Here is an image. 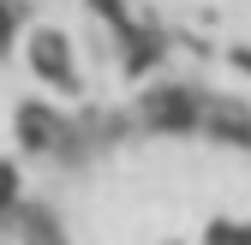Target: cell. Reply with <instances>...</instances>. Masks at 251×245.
Masks as SVG:
<instances>
[{
  "label": "cell",
  "instance_id": "obj_6",
  "mask_svg": "<svg viewBox=\"0 0 251 245\" xmlns=\"http://www.w3.org/2000/svg\"><path fill=\"white\" fill-rule=\"evenodd\" d=\"M12 48V6H0V54Z\"/></svg>",
  "mask_w": 251,
  "mask_h": 245
},
{
  "label": "cell",
  "instance_id": "obj_1",
  "mask_svg": "<svg viewBox=\"0 0 251 245\" xmlns=\"http://www.w3.org/2000/svg\"><path fill=\"white\" fill-rule=\"evenodd\" d=\"M144 120L155 132H198L203 126V108L192 90H179V84H162V90H150L144 96Z\"/></svg>",
  "mask_w": 251,
  "mask_h": 245
},
{
  "label": "cell",
  "instance_id": "obj_3",
  "mask_svg": "<svg viewBox=\"0 0 251 245\" xmlns=\"http://www.w3.org/2000/svg\"><path fill=\"white\" fill-rule=\"evenodd\" d=\"M18 120H24V144H30V149H48V144H54V120H48V108L30 102Z\"/></svg>",
  "mask_w": 251,
  "mask_h": 245
},
{
  "label": "cell",
  "instance_id": "obj_5",
  "mask_svg": "<svg viewBox=\"0 0 251 245\" xmlns=\"http://www.w3.org/2000/svg\"><path fill=\"white\" fill-rule=\"evenodd\" d=\"M90 6H96V12H108V24H114V30H132V18H126V6H120V0H90Z\"/></svg>",
  "mask_w": 251,
  "mask_h": 245
},
{
  "label": "cell",
  "instance_id": "obj_7",
  "mask_svg": "<svg viewBox=\"0 0 251 245\" xmlns=\"http://www.w3.org/2000/svg\"><path fill=\"white\" fill-rule=\"evenodd\" d=\"M233 66H239V72H251V54H245V48H239V54H233Z\"/></svg>",
  "mask_w": 251,
  "mask_h": 245
},
{
  "label": "cell",
  "instance_id": "obj_2",
  "mask_svg": "<svg viewBox=\"0 0 251 245\" xmlns=\"http://www.w3.org/2000/svg\"><path fill=\"white\" fill-rule=\"evenodd\" d=\"M30 66H36L42 84H60V90H78V72H72V48L60 30H36L30 36Z\"/></svg>",
  "mask_w": 251,
  "mask_h": 245
},
{
  "label": "cell",
  "instance_id": "obj_4",
  "mask_svg": "<svg viewBox=\"0 0 251 245\" xmlns=\"http://www.w3.org/2000/svg\"><path fill=\"white\" fill-rule=\"evenodd\" d=\"M12 209H18V168L0 162V216H12Z\"/></svg>",
  "mask_w": 251,
  "mask_h": 245
}]
</instances>
